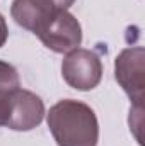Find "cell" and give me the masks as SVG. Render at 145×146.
<instances>
[{
  "label": "cell",
  "mask_w": 145,
  "mask_h": 146,
  "mask_svg": "<svg viewBox=\"0 0 145 146\" xmlns=\"http://www.w3.org/2000/svg\"><path fill=\"white\" fill-rule=\"evenodd\" d=\"M39 41L55 53H70L82 42V27L68 10L53 12L34 33Z\"/></svg>",
  "instance_id": "7a4b0ae2"
},
{
  "label": "cell",
  "mask_w": 145,
  "mask_h": 146,
  "mask_svg": "<svg viewBox=\"0 0 145 146\" xmlns=\"http://www.w3.org/2000/svg\"><path fill=\"white\" fill-rule=\"evenodd\" d=\"M62 76L75 90H92L103 78V63L99 56L91 49L77 48L62 61Z\"/></svg>",
  "instance_id": "277c9868"
},
{
  "label": "cell",
  "mask_w": 145,
  "mask_h": 146,
  "mask_svg": "<svg viewBox=\"0 0 145 146\" xmlns=\"http://www.w3.org/2000/svg\"><path fill=\"white\" fill-rule=\"evenodd\" d=\"M53 12L56 9L44 0H14L10 5L12 19L31 33H36Z\"/></svg>",
  "instance_id": "8992f818"
},
{
  "label": "cell",
  "mask_w": 145,
  "mask_h": 146,
  "mask_svg": "<svg viewBox=\"0 0 145 146\" xmlns=\"http://www.w3.org/2000/svg\"><path fill=\"white\" fill-rule=\"evenodd\" d=\"M19 88H21V78L17 70L10 63L0 60V95H10Z\"/></svg>",
  "instance_id": "52a82bcc"
},
{
  "label": "cell",
  "mask_w": 145,
  "mask_h": 146,
  "mask_svg": "<svg viewBox=\"0 0 145 146\" xmlns=\"http://www.w3.org/2000/svg\"><path fill=\"white\" fill-rule=\"evenodd\" d=\"M114 76L135 107H144L145 49L133 46L123 49L114 60Z\"/></svg>",
  "instance_id": "3957f363"
},
{
  "label": "cell",
  "mask_w": 145,
  "mask_h": 146,
  "mask_svg": "<svg viewBox=\"0 0 145 146\" xmlns=\"http://www.w3.org/2000/svg\"><path fill=\"white\" fill-rule=\"evenodd\" d=\"M10 99V114L7 127L14 131H31L43 122L44 104L41 97L29 90H15L9 95Z\"/></svg>",
  "instance_id": "5b68a950"
},
{
  "label": "cell",
  "mask_w": 145,
  "mask_h": 146,
  "mask_svg": "<svg viewBox=\"0 0 145 146\" xmlns=\"http://www.w3.org/2000/svg\"><path fill=\"white\" fill-rule=\"evenodd\" d=\"M44 2H48V3H50L53 9H56V10H68L73 5L75 0H44Z\"/></svg>",
  "instance_id": "9c48e42d"
},
{
  "label": "cell",
  "mask_w": 145,
  "mask_h": 146,
  "mask_svg": "<svg viewBox=\"0 0 145 146\" xmlns=\"http://www.w3.org/2000/svg\"><path fill=\"white\" fill-rule=\"evenodd\" d=\"M46 122L58 146H97L99 122L87 104L65 99L50 107Z\"/></svg>",
  "instance_id": "6da1fadb"
},
{
  "label": "cell",
  "mask_w": 145,
  "mask_h": 146,
  "mask_svg": "<svg viewBox=\"0 0 145 146\" xmlns=\"http://www.w3.org/2000/svg\"><path fill=\"white\" fill-rule=\"evenodd\" d=\"M9 114H10V99L9 95H0V127L7 126Z\"/></svg>",
  "instance_id": "ba28073f"
}]
</instances>
